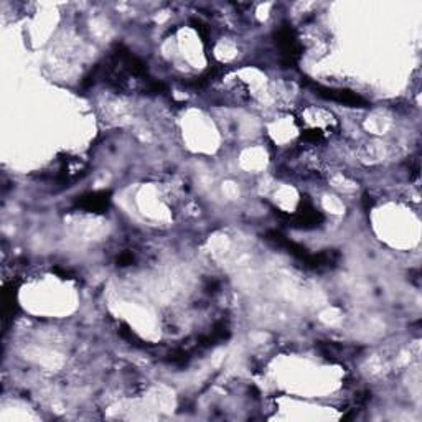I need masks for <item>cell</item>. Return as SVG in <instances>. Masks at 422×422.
Masks as SVG:
<instances>
[{
  "instance_id": "obj_1",
  "label": "cell",
  "mask_w": 422,
  "mask_h": 422,
  "mask_svg": "<svg viewBox=\"0 0 422 422\" xmlns=\"http://www.w3.org/2000/svg\"><path fill=\"white\" fill-rule=\"evenodd\" d=\"M313 91H315L317 96L323 97L327 101H334L339 102V104H345V106H351V107H367L368 101L363 100L360 95L356 93L346 91V89H335V88H325L320 86V84L315 83H308Z\"/></svg>"
},
{
  "instance_id": "obj_2",
  "label": "cell",
  "mask_w": 422,
  "mask_h": 422,
  "mask_svg": "<svg viewBox=\"0 0 422 422\" xmlns=\"http://www.w3.org/2000/svg\"><path fill=\"white\" fill-rule=\"evenodd\" d=\"M79 208L93 211V213H101L106 211L109 206V193L106 191H95V193H88L78 200Z\"/></svg>"
}]
</instances>
